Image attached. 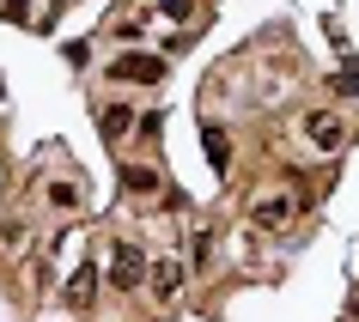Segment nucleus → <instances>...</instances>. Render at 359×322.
<instances>
[{"mask_svg": "<svg viewBox=\"0 0 359 322\" xmlns=\"http://www.w3.org/2000/svg\"><path fill=\"white\" fill-rule=\"evenodd\" d=\"M140 280H147V249L128 244V237H116V249H110V286H116V292H134Z\"/></svg>", "mask_w": 359, "mask_h": 322, "instance_id": "f257e3e1", "label": "nucleus"}, {"mask_svg": "<svg viewBox=\"0 0 359 322\" xmlns=\"http://www.w3.org/2000/svg\"><path fill=\"white\" fill-rule=\"evenodd\" d=\"M299 213H304V195H262V201L250 207V219L262 231H280V225H292Z\"/></svg>", "mask_w": 359, "mask_h": 322, "instance_id": "f03ea898", "label": "nucleus"}, {"mask_svg": "<svg viewBox=\"0 0 359 322\" xmlns=\"http://www.w3.org/2000/svg\"><path fill=\"white\" fill-rule=\"evenodd\" d=\"M304 140H311L317 152H335V146H347V122L329 115V110H311L304 115Z\"/></svg>", "mask_w": 359, "mask_h": 322, "instance_id": "7ed1b4c3", "label": "nucleus"}, {"mask_svg": "<svg viewBox=\"0 0 359 322\" xmlns=\"http://www.w3.org/2000/svg\"><path fill=\"white\" fill-rule=\"evenodd\" d=\"M110 74L116 79H134V85H158V79H165V61H158V55H122Z\"/></svg>", "mask_w": 359, "mask_h": 322, "instance_id": "20e7f679", "label": "nucleus"}, {"mask_svg": "<svg viewBox=\"0 0 359 322\" xmlns=\"http://www.w3.org/2000/svg\"><path fill=\"white\" fill-rule=\"evenodd\" d=\"M177 292H183V267H177V262H158V267H152V298L170 304Z\"/></svg>", "mask_w": 359, "mask_h": 322, "instance_id": "39448f33", "label": "nucleus"}, {"mask_svg": "<svg viewBox=\"0 0 359 322\" xmlns=\"http://www.w3.org/2000/svg\"><path fill=\"white\" fill-rule=\"evenodd\" d=\"M92 286H97V274H92L86 262H79L74 274H67V292H61V298L74 304V310H86V304H92Z\"/></svg>", "mask_w": 359, "mask_h": 322, "instance_id": "423d86ee", "label": "nucleus"}, {"mask_svg": "<svg viewBox=\"0 0 359 322\" xmlns=\"http://www.w3.org/2000/svg\"><path fill=\"white\" fill-rule=\"evenodd\" d=\"M122 189H134V195H158V171H152V164H122Z\"/></svg>", "mask_w": 359, "mask_h": 322, "instance_id": "0eeeda50", "label": "nucleus"}, {"mask_svg": "<svg viewBox=\"0 0 359 322\" xmlns=\"http://www.w3.org/2000/svg\"><path fill=\"white\" fill-rule=\"evenodd\" d=\"M201 146H208V164H213V171H231V140H226L219 128L201 134Z\"/></svg>", "mask_w": 359, "mask_h": 322, "instance_id": "6e6552de", "label": "nucleus"}, {"mask_svg": "<svg viewBox=\"0 0 359 322\" xmlns=\"http://www.w3.org/2000/svg\"><path fill=\"white\" fill-rule=\"evenodd\" d=\"M128 128H134V110L128 104H110V110H104V140H122Z\"/></svg>", "mask_w": 359, "mask_h": 322, "instance_id": "1a4fd4ad", "label": "nucleus"}, {"mask_svg": "<svg viewBox=\"0 0 359 322\" xmlns=\"http://www.w3.org/2000/svg\"><path fill=\"white\" fill-rule=\"evenodd\" d=\"M158 13H165V19H189L195 0H158Z\"/></svg>", "mask_w": 359, "mask_h": 322, "instance_id": "9d476101", "label": "nucleus"}, {"mask_svg": "<svg viewBox=\"0 0 359 322\" xmlns=\"http://www.w3.org/2000/svg\"><path fill=\"white\" fill-rule=\"evenodd\" d=\"M19 244H25V231H19V225H6V231H0V255H13Z\"/></svg>", "mask_w": 359, "mask_h": 322, "instance_id": "9b49d317", "label": "nucleus"}, {"mask_svg": "<svg viewBox=\"0 0 359 322\" xmlns=\"http://www.w3.org/2000/svg\"><path fill=\"white\" fill-rule=\"evenodd\" d=\"M335 92H341V97H353V92H359V67H347V74L335 79Z\"/></svg>", "mask_w": 359, "mask_h": 322, "instance_id": "f8f14e48", "label": "nucleus"}, {"mask_svg": "<svg viewBox=\"0 0 359 322\" xmlns=\"http://www.w3.org/2000/svg\"><path fill=\"white\" fill-rule=\"evenodd\" d=\"M353 310H359V292H353Z\"/></svg>", "mask_w": 359, "mask_h": 322, "instance_id": "ddd939ff", "label": "nucleus"}]
</instances>
